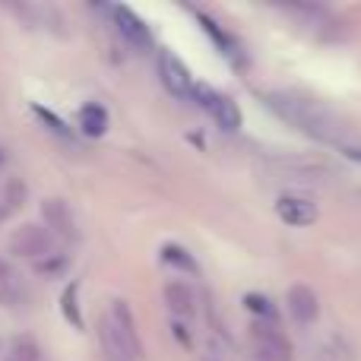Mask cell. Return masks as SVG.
Masks as SVG:
<instances>
[{
  "instance_id": "cell-8",
  "label": "cell",
  "mask_w": 361,
  "mask_h": 361,
  "mask_svg": "<svg viewBox=\"0 0 361 361\" xmlns=\"http://www.w3.org/2000/svg\"><path fill=\"white\" fill-rule=\"evenodd\" d=\"M99 339H102V349H105V361H140V355L130 349V343L118 333V326L111 324L108 314L99 320Z\"/></svg>"
},
{
  "instance_id": "cell-6",
  "label": "cell",
  "mask_w": 361,
  "mask_h": 361,
  "mask_svg": "<svg viewBox=\"0 0 361 361\" xmlns=\"http://www.w3.org/2000/svg\"><path fill=\"white\" fill-rule=\"evenodd\" d=\"M42 216H44V222H48L51 235H61V238H67V241H76V238H80L73 212H70V206L63 203L61 197L42 200Z\"/></svg>"
},
{
  "instance_id": "cell-14",
  "label": "cell",
  "mask_w": 361,
  "mask_h": 361,
  "mask_svg": "<svg viewBox=\"0 0 361 361\" xmlns=\"http://www.w3.org/2000/svg\"><path fill=\"white\" fill-rule=\"evenodd\" d=\"M61 311L63 317H67V324L73 326V330H82V314H80V282H70L67 288H63L61 295Z\"/></svg>"
},
{
  "instance_id": "cell-10",
  "label": "cell",
  "mask_w": 361,
  "mask_h": 361,
  "mask_svg": "<svg viewBox=\"0 0 361 361\" xmlns=\"http://www.w3.org/2000/svg\"><path fill=\"white\" fill-rule=\"evenodd\" d=\"M286 301H288V314H292L298 324H314L317 320V295H314V288H307V286H292L288 288V295H286Z\"/></svg>"
},
{
  "instance_id": "cell-5",
  "label": "cell",
  "mask_w": 361,
  "mask_h": 361,
  "mask_svg": "<svg viewBox=\"0 0 361 361\" xmlns=\"http://www.w3.org/2000/svg\"><path fill=\"white\" fill-rule=\"evenodd\" d=\"M250 336H254V345L263 361H292V343L273 324H257Z\"/></svg>"
},
{
  "instance_id": "cell-20",
  "label": "cell",
  "mask_w": 361,
  "mask_h": 361,
  "mask_svg": "<svg viewBox=\"0 0 361 361\" xmlns=\"http://www.w3.org/2000/svg\"><path fill=\"white\" fill-rule=\"evenodd\" d=\"M10 276H13L10 263H6V260H4V257H0V286H4V282H10Z\"/></svg>"
},
{
  "instance_id": "cell-3",
  "label": "cell",
  "mask_w": 361,
  "mask_h": 361,
  "mask_svg": "<svg viewBox=\"0 0 361 361\" xmlns=\"http://www.w3.org/2000/svg\"><path fill=\"white\" fill-rule=\"evenodd\" d=\"M193 95H197L200 105L212 114V121H216L222 130L235 133L238 127H241V108H238V102H231L225 92L209 89V86H193Z\"/></svg>"
},
{
  "instance_id": "cell-18",
  "label": "cell",
  "mask_w": 361,
  "mask_h": 361,
  "mask_svg": "<svg viewBox=\"0 0 361 361\" xmlns=\"http://www.w3.org/2000/svg\"><path fill=\"white\" fill-rule=\"evenodd\" d=\"M244 305H247V311H254L257 317L267 320V324H273V320H276V307H273V301H269L267 295L250 292V295H244Z\"/></svg>"
},
{
  "instance_id": "cell-1",
  "label": "cell",
  "mask_w": 361,
  "mask_h": 361,
  "mask_svg": "<svg viewBox=\"0 0 361 361\" xmlns=\"http://www.w3.org/2000/svg\"><path fill=\"white\" fill-rule=\"evenodd\" d=\"M269 105H273L288 124H295L301 133H307V137H317V140H339L343 137V121H339L330 108H324L314 99L273 92L269 95Z\"/></svg>"
},
{
  "instance_id": "cell-21",
  "label": "cell",
  "mask_w": 361,
  "mask_h": 361,
  "mask_svg": "<svg viewBox=\"0 0 361 361\" xmlns=\"http://www.w3.org/2000/svg\"><path fill=\"white\" fill-rule=\"evenodd\" d=\"M4 162H6V156H4V149H0V169H4Z\"/></svg>"
},
{
  "instance_id": "cell-2",
  "label": "cell",
  "mask_w": 361,
  "mask_h": 361,
  "mask_svg": "<svg viewBox=\"0 0 361 361\" xmlns=\"http://www.w3.org/2000/svg\"><path fill=\"white\" fill-rule=\"evenodd\" d=\"M10 254L25 257V260H44L54 254V235L42 225H23L10 235Z\"/></svg>"
},
{
  "instance_id": "cell-12",
  "label": "cell",
  "mask_w": 361,
  "mask_h": 361,
  "mask_svg": "<svg viewBox=\"0 0 361 361\" xmlns=\"http://www.w3.org/2000/svg\"><path fill=\"white\" fill-rule=\"evenodd\" d=\"M76 124H80V130L86 133V137H102V133L108 130V111H105V105H99V102H89V105H82L80 114H76Z\"/></svg>"
},
{
  "instance_id": "cell-13",
  "label": "cell",
  "mask_w": 361,
  "mask_h": 361,
  "mask_svg": "<svg viewBox=\"0 0 361 361\" xmlns=\"http://www.w3.org/2000/svg\"><path fill=\"white\" fill-rule=\"evenodd\" d=\"M165 305L175 317H190L193 314V292L187 288V282H169L165 286Z\"/></svg>"
},
{
  "instance_id": "cell-9",
  "label": "cell",
  "mask_w": 361,
  "mask_h": 361,
  "mask_svg": "<svg viewBox=\"0 0 361 361\" xmlns=\"http://www.w3.org/2000/svg\"><path fill=\"white\" fill-rule=\"evenodd\" d=\"M276 216H279L286 225L305 228V225L317 222V206L305 197H279V203H276Z\"/></svg>"
},
{
  "instance_id": "cell-17",
  "label": "cell",
  "mask_w": 361,
  "mask_h": 361,
  "mask_svg": "<svg viewBox=\"0 0 361 361\" xmlns=\"http://www.w3.org/2000/svg\"><path fill=\"white\" fill-rule=\"evenodd\" d=\"M32 111H35V118L42 121V124L48 127L51 133H54V137H61V140H73V130H70V127L63 124V121L57 118L54 111H48V108H42V105H35V108H32Z\"/></svg>"
},
{
  "instance_id": "cell-16",
  "label": "cell",
  "mask_w": 361,
  "mask_h": 361,
  "mask_svg": "<svg viewBox=\"0 0 361 361\" xmlns=\"http://www.w3.org/2000/svg\"><path fill=\"white\" fill-rule=\"evenodd\" d=\"M162 260L169 263V267L180 269V273H193V276H197V263H193V257L187 254L184 247H178V244H165V247H162Z\"/></svg>"
},
{
  "instance_id": "cell-15",
  "label": "cell",
  "mask_w": 361,
  "mask_h": 361,
  "mask_svg": "<svg viewBox=\"0 0 361 361\" xmlns=\"http://www.w3.org/2000/svg\"><path fill=\"white\" fill-rule=\"evenodd\" d=\"M4 361H42V349L32 336H16L6 349V358Z\"/></svg>"
},
{
  "instance_id": "cell-11",
  "label": "cell",
  "mask_w": 361,
  "mask_h": 361,
  "mask_svg": "<svg viewBox=\"0 0 361 361\" xmlns=\"http://www.w3.org/2000/svg\"><path fill=\"white\" fill-rule=\"evenodd\" d=\"M108 317H111V324L118 326V333L130 343V349L137 352V355H143V345H140V333H137V320H133V311L130 305H127L124 298H114L111 301V311H108Z\"/></svg>"
},
{
  "instance_id": "cell-19",
  "label": "cell",
  "mask_w": 361,
  "mask_h": 361,
  "mask_svg": "<svg viewBox=\"0 0 361 361\" xmlns=\"http://www.w3.org/2000/svg\"><path fill=\"white\" fill-rule=\"evenodd\" d=\"M63 267H67V257H63V254H51V257H44V260L35 263V273L38 276H48V279H51V276H57Z\"/></svg>"
},
{
  "instance_id": "cell-4",
  "label": "cell",
  "mask_w": 361,
  "mask_h": 361,
  "mask_svg": "<svg viewBox=\"0 0 361 361\" xmlns=\"http://www.w3.org/2000/svg\"><path fill=\"white\" fill-rule=\"evenodd\" d=\"M159 76H162L165 89L178 99H190L193 95V80H190V70L178 61L171 51H159Z\"/></svg>"
},
{
  "instance_id": "cell-7",
  "label": "cell",
  "mask_w": 361,
  "mask_h": 361,
  "mask_svg": "<svg viewBox=\"0 0 361 361\" xmlns=\"http://www.w3.org/2000/svg\"><path fill=\"white\" fill-rule=\"evenodd\" d=\"M111 16H114V25H118V32L124 35V42H130L133 48H152L149 25H146L133 10H127V6H111Z\"/></svg>"
}]
</instances>
